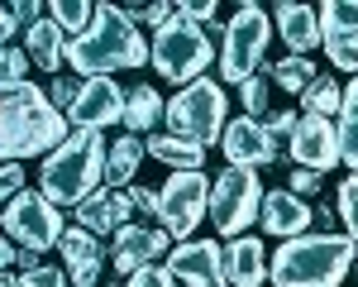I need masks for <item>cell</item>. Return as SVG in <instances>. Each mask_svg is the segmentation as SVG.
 <instances>
[{
  "label": "cell",
  "instance_id": "31",
  "mask_svg": "<svg viewBox=\"0 0 358 287\" xmlns=\"http://www.w3.org/2000/svg\"><path fill=\"white\" fill-rule=\"evenodd\" d=\"M268 91H273V86H268V77H263V72H253V77L239 86V96H244V115H248V120H263V115H268Z\"/></svg>",
  "mask_w": 358,
  "mask_h": 287
},
{
  "label": "cell",
  "instance_id": "20",
  "mask_svg": "<svg viewBox=\"0 0 358 287\" xmlns=\"http://www.w3.org/2000/svg\"><path fill=\"white\" fill-rule=\"evenodd\" d=\"M224 278H229V287H263L268 283V249H263V239H253V234L229 239V249H224Z\"/></svg>",
  "mask_w": 358,
  "mask_h": 287
},
{
  "label": "cell",
  "instance_id": "41",
  "mask_svg": "<svg viewBox=\"0 0 358 287\" xmlns=\"http://www.w3.org/2000/svg\"><path fill=\"white\" fill-rule=\"evenodd\" d=\"M315 187H320V172H306V168L292 172V192H296V197H310Z\"/></svg>",
  "mask_w": 358,
  "mask_h": 287
},
{
  "label": "cell",
  "instance_id": "2",
  "mask_svg": "<svg viewBox=\"0 0 358 287\" xmlns=\"http://www.w3.org/2000/svg\"><path fill=\"white\" fill-rule=\"evenodd\" d=\"M67 62L86 77H110L120 67H143L148 62V43L138 24L120 10V5H96V20L86 34L67 38Z\"/></svg>",
  "mask_w": 358,
  "mask_h": 287
},
{
  "label": "cell",
  "instance_id": "30",
  "mask_svg": "<svg viewBox=\"0 0 358 287\" xmlns=\"http://www.w3.org/2000/svg\"><path fill=\"white\" fill-rule=\"evenodd\" d=\"M339 220L349 230V239L358 244V172H349V177L339 182Z\"/></svg>",
  "mask_w": 358,
  "mask_h": 287
},
{
  "label": "cell",
  "instance_id": "14",
  "mask_svg": "<svg viewBox=\"0 0 358 287\" xmlns=\"http://www.w3.org/2000/svg\"><path fill=\"white\" fill-rule=\"evenodd\" d=\"M320 43L334 67L358 77V0H325L320 5Z\"/></svg>",
  "mask_w": 358,
  "mask_h": 287
},
{
  "label": "cell",
  "instance_id": "34",
  "mask_svg": "<svg viewBox=\"0 0 358 287\" xmlns=\"http://www.w3.org/2000/svg\"><path fill=\"white\" fill-rule=\"evenodd\" d=\"M215 10H220L215 0H182V5H177V15H182V20H192V24H201V29L215 24Z\"/></svg>",
  "mask_w": 358,
  "mask_h": 287
},
{
  "label": "cell",
  "instance_id": "4",
  "mask_svg": "<svg viewBox=\"0 0 358 287\" xmlns=\"http://www.w3.org/2000/svg\"><path fill=\"white\" fill-rule=\"evenodd\" d=\"M106 158H110V139L101 130H72L43 158V197L53 206H82L91 192H101Z\"/></svg>",
  "mask_w": 358,
  "mask_h": 287
},
{
  "label": "cell",
  "instance_id": "36",
  "mask_svg": "<svg viewBox=\"0 0 358 287\" xmlns=\"http://www.w3.org/2000/svg\"><path fill=\"white\" fill-rule=\"evenodd\" d=\"M263 125H268V134H273V139H292V134H296V125H301V111H277V115H268Z\"/></svg>",
  "mask_w": 358,
  "mask_h": 287
},
{
  "label": "cell",
  "instance_id": "21",
  "mask_svg": "<svg viewBox=\"0 0 358 287\" xmlns=\"http://www.w3.org/2000/svg\"><path fill=\"white\" fill-rule=\"evenodd\" d=\"M273 24L282 29V43L292 48V57H306L310 48H320V15L310 5H296V0H282L273 15Z\"/></svg>",
  "mask_w": 358,
  "mask_h": 287
},
{
  "label": "cell",
  "instance_id": "19",
  "mask_svg": "<svg viewBox=\"0 0 358 287\" xmlns=\"http://www.w3.org/2000/svg\"><path fill=\"white\" fill-rule=\"evenodd\" d=\"M263 230H268V239H296V234H306L310 230V220H315V211H310V201H301L292 187L282 192H263Z\"/></svg>",
  "mask_w": 358,
  "mask_h": 287
},
{
  "label": "cell",
  "instance_id": "22",
  "mask_svg": "<svg viewBox=\"0 0 358 287\" xmlns=\"http://www.w3.org/2000/svg\"><path fill=\"white\" fill-rule=\"evenodd\" d=\"M24 48H29V62L34 67H43V72H53L67 62V34L53 24V20H38V24L24 29Z\"/></svg>",
  "mask_w": 358,
  "mask_h": 287
},
{
  "label": "cell",
  "instance_id": "17",
  "mask_svg": "<svg viewBox=\"0 0 358 287\" xmlns=\"http://www.w3.org/2000/svg\"><path fill=\"white\" fill-rule=\"evenodd\" d=\"M57 249H62V263H67L62 273H67L72 283L77 287H101V268H106V239H101V234L72 225V230H62Z\"/></svg>",
  "mask_w": 358,
  "mask_h": 287
},
{
  "label": "cell",
  "instance_id": "40",
  "mask_svg": "<svg viewBox=\"0 0 358 287\" xmlns=\"http://www.w3.org/2000/svg\"><path fill=\"white\" fill-rule=\"evenodd\" d=\"M129 197H134L138 216H158V211H163V197H158L153 187H129Z\"/></svg>",
  "mask_w": 358,
  "mask_h": 287
},
{
  "label": "cell",
  "instance_id": "47",
  "mask_svg": "<svg viewBox=\"0 0 358 287\" xmlns=\"http://www.w3.org/2000/svg\"><path fill=\"white\" fill-rule=\"evenodd\" d=\"M101 287H115V283H101Z\"/></svg>",
  "mask_w": 358,
  "mask_h": 287
},
{
  "label": "cell",
  "instance_id": "32",
  "mask_svg": "<svg viewBox=\"0 0 358 287\" xmlns=\"http://www.w3.org/2000/svg\"><path fill=\"white\" fill-rule=\"evenodd\" d=\"M124 15H129L134 24H153V29H163L167 20L177 15V5H167V0H153V5H129Z\"/></svg>",
  "mask_w": 358,
  "mask_h": 287
},
{
  "label": "cell",
  "instance_id": "23",
  "mask_svg": "<svg viewBox=\"0 0 358 287\" xmlns=\"http://www.w3.org/2000/svg\"><path fill=\"white\" fill-rule=\"evenodd\" d=\"M143 148H148L158 163H172L177 172H196L201 163H206V148H196V144L177 139V134H167V130H153V134L143 139Z\"/></svg>",
  "mask_w": 358,
  "mask_h": 287
},
{
  "label": "cell",
  "instance_id": "9",
  "mask_svg": "<svg viewBox=\"0 0 358 287\" xmlns=\"http://www.w3.org/2000/svg\"><path fill=\"white\" fill-rule=\"evenodd\" d=\"M5 234L10 239H20V249H34V254H43V249H57V239H62V211H57L53 201L43 197V192H15V197L5 201Z\"/></svg>",
  "mask_w": 358,
  "mask_h": 287
},
{
  "label": "cell",
  "instance_id": "7",
  "mask_svg": "<svg viewBox=\"0 0 358 287\" xmlns=\"http://www.w3.org/2000/svg\"><path fill=\"white\" fill-rule=\"evenodd\" d=\"M268 38H273V20L263 5L244 0L234 10V20L224 24V43H220V77L229 86H244L258 67H263V53H268Z\"/></svg>",
  "mask_w": 358,
  "mask_h": 287
},
{
  "label": "cell",
  "instance_id": "13",
  "mask_svg": "<svg viewBox=\"0 0 358 287\" xmlns=\"http://www.w3.org/2000/svg\"><path fill=\"white\" fill-rule=\"evenodd\" d=\"M167 273L187 287H229V278H224V249L215 239H182L167 254Z\"/></svg>",
  "mask_w": 358,
  "mask_h": 287
},
{
  "label": "cell",
  "instance_id": "29",
  "mask_svg": "<svg viewBox=\"0 0 358 287\" xmlns=\"http://www.w3.org/2000/svg\"><path fill=\"white\" fill-rule=\"evenodd\" d=\"M273 82L292 96H306V86L315 82V67H310V57H282L273 67Z\"/></svg>",
  "mask_w": 358,
  "mask_h": 287
},
{
  "label": "cell",
  "instance_id": "15",
  "mask_svg": "<svg viewBox=\"0 0 358 287\" xmlns=\"http://www.w3.org/2000/svg\"><path fill=\"white\" fill-rule=\"evenodd\" d=\"M220 148H224V158H229V168H253V172L277 158V139L268 134V125L263 120H248V115L224 125Z\"/></svg>",
  "mask_w": 358,
  "mask_h": 287
},
{
  "label": "cell",
  "instance_id": "6",
  "mask_svg": "<svg viewBox=\"0 0 358 287\" xmlns=\"http://www.w3.org/2000/svg\"><path fill=\"white\" fill-rule=\"evenodd\" d=\"M210 57H215L210 34L201 24H192V20H182V15H172V20L153 34V43H148V62L158 67V77L182 82V86L201 82L206 67H210Z\"/></svg>",
  "mask_w": 358,
  "mask_h": 287
},
{
  "label": "cell",
  "instance_id": "24",
  "mask_svg": "<svg viewBox=\"0 0 358 287\" xmlns=\"http://www.w3.org/2000/svg\"><path fill=\"white\" fill-rule=\"evenodd\" d=\"M163 111L167 106L153 86H129V96H124V125H129V134H148L163 120Z\"/></svg>",
  "mask_w": 358,
  "mask_h": 287
},
{
  "label": "cell",
  "instance_id": "33",
  "mask_svg": "<svg viewBox=\"0 0 358 287\" xmlns=\"http://www.w3.org/2000/svg\"><path fill=\"white\" fill-rule=\"evenodd\" d=\"M24 72H29V53L15 48V43H5V48H0V77H5V82H24Z\"/></svg>",
  "mask_w": 358,
  "mask_h": 287
},
{
  "label": "cell",
  "instance_id": "16",
  "mask_svg": "<svg viewBox=\"0 0 358 287\" xmlns=\"http://www.w3.org/2000/svg\"><path fill=\"white\" fill-rule=\"evenodd\" d=\"M158 254H167V230L120 225L110 234V258H115V268H120V278H134L143 268H153Z\"/></svg>",
  "mask_w": 358,
  "mask_h": 287
},
{
  "label": "cell",
  "instance_id": "27",
  "mask_svg": "<svg viewBox=\"0 0 358 287\" xmlns=\"http://www.w3.org/2000/svg\"><path fill=\"white\" fill-rule=\"evenodd\" d=\"M43 10H48V20H53L62 34H72V38L86 34L91 20H96V5H91V0H53V5H43Z\"/></svg>",
  "mask_w": 358,
  "mask_h": 287
},
{
  "label": "cell",
  "instance_id": "5",
  "mask_svg": "<svg viewBox=\"0 0 358 287\" xmlns=\"http://www.w3.org/2000/svg\"><path fill=\"white\" fill-rule=\"evenodd\" d=\"M224 111H229V101H224V86L210 82V77H201V82L182 86L172 101H167V134H177V139L196 144V148H210V144L224 139Z\"/></svg>",
  "mask_w": 358,
  "mask_h": 287
},
{
  "label": "cell",
  "instance_id": "12",
  "mask_svg": "<svg viewBox=\"0 0 358 287\" xmlns=\"http://www.w3.org/2000/svg\"><path fill=\"white\" fill-rule=\"evenodd\" d=\"M287 153H292L296 168L325 177L339 163V130H334V120H325V115H301L296 134L287 139Z\"/></svg>",
  "mask_w": 358,
  "mask_h": 287
},
{
  "label": "cell",
  "instance_id": "43",
  "mask_svg": "<svg viewBox=\"0 0 358 287\" xmlns=\"http://www.w3.org/2000/svg\"><path fill=\"white\" fill-rule=\"evenodd\" d=\"M15 29H20V20H15V15H10V10L0 5V48H5V43L15 38Z\"/></svg>",
  "mask_w": 358,
  "mask_h": 287
},
{
  "label": "cell",
  "instance_id": "26",
  "mask_svg": "<svg viewBox=\"0 0 358 287\" xmlns=\"http://www.w3.org/2000/svg\"><path fill=\"white\" fill-rule=\"evenodd\" d=\"M334 130H339V163H349L358 172V77L344 86V106H339Z\"/></svg>",
  "mask_w": 358,
  "mask_h": 287
},
{
  "label": "cell",
  "instance_id": "25",
  "mask_svg": "<svg viewBox=\"0 0 358 287\" xmlns=\"http://www.w3.org/2000/svg\"><path fill=\"white\" fill-rule=\"evenodd\" d=\"M143 139L138 134H120V139L110 144V158H106V182L110 187H129V177L138 172V163H143Z\"/></svg>",
  "mask_w": 358,
  "mask_h": 287
},
{
  "label": "cell",
  "instance_id": "11",
  "mask_svg": "<svg viewBox=\"0 0 358 287\" xmlns=\"http://www.w3.org/2000/svg\"><path fill=\"white\" fill-rule=\"evenodd\" d=\"M67 125L101 130V134H106V125H124V86L110 77H86L72 111H67Z\"/></svg>",
  "mask_w": 358,
  "mask_h": 287
},
{
  "label": "cell",
  "instance_id": "45",
  "mask_svg": "<svg viewBox=\"0 0 358 287\" xmlns=\"http://www.w3.org/2000/svg\"><path fill=\"white\" fill-rule=\"evenodd\" d=\"M15 263V239H5V230H0V273Z\"/></svg>",
  "mask_w": 358,
  "mask_h": 287
},
{
  "label": "cell",
  "instance_id": "44",
  "mask_svg": "<svg viewBox=\"0 0 358 287\" xmlns=\"http://www.w3.org/2000/svg\"><path fill=\"white\" fill-rule=\"evenodd\" d=\"M15 268H20V273H34V268H43V263H38L34 249H15Z\"/></svg>",
  "mask_w": 358,
  "mask_h": 287
},
{
  "label": "cell",
  "instance_id": "8",
  "mask_svg": "<svg viewBox=\"0 0 358 287\" xmlns=\"http://www.w3.org/2000/svg\"><path fill=\"white\" fill-rule=\"evenodd\" d=\"M258 211H263V182L253 168H224L210 182V220L220 234H229V239L248 234Z\"/></svg>",
  "mask_w": 358,
  "mask_h": 287
},
{
  "label": "cell",
  "instance_id": "10",
  "mask_svg": "<svg viewBox=\"0 0 358 287\" xmlns=\"http://www.w3.org/2000/svg\"><path fill=\"white\" fill-rule=\"evenodd\" d=\"M163 197V211H158V220L172 239H192L196 225L206 220V211H210V182H206V172H172L167 177V187L158 192Z\"/></svg>",
  "mask_w": 358,
  "mask_h": 287
},
{
  "label": "cell",
  "instance_id": "28",
  "mask_svg": "<svg viewBox=\"0 0 358 287\" xmlns=\"http://www.w3.org/2000/svg\"><path fill=\"white\" fill-rule=\"evenodd\" d=\"M301 106H306L301 115H325V120H330V115H339V106H344V91H339L330 77H315V82L306 86Z\"/></svg>",
  "mask_w": 358,
  "mask_h": 287
},
{
  "label": "cell",
  "instance_id": "42",
  "mask_svg": "<svg viewBox=\"0 0 358 287\" xmlns=\"http://www.w3.org/2000/svg\"><path fill=\"white\" fill-rule=\"evenodd\" d=\"M38 10H43V5H34V0H20V5H10V15H15L20 24H38Z\"/></svg>",
  "mask_w": 358,
  "mask_h": 287
},
{
  "label": "cell",
  "instance_id": "35",
  "mask_svg": "<svg viewBox=\"0 0 358 287\" xmlns=\"http://www.w3.org/2000/svg\"><path fill=\"white\" fill-rule=\"evenodd\" d=\"M15 192H24V168L20 163H0V211H5V201Z\"/></svg>",
  "mask_w": 358,
  "mask_h": 287
},
{
  "label": "cell",
  "instance_id": "46",
  "mask_svg": "<svg viewBox=\"0 0 358 287\" xmlns=\"http://www.w3.org/2000/svg\"><path fill=\"white\" fill-rule=\"evenodd\" d=\"M0 287H20V278L15 273H0Z\"/></svg>",
  "mask_w": 358,
  "mask_h": 287
},
{
  "label": "cell",
  "instance_id": "18",
  "mask_svg": "<svg viewBox=\"0 0 358 287\" xmlns=\"http://www.w3.org/2000/svg\"><path fill=\"white\" fill-rule=\"evenodd\" d=\"M129 216H134L129 187H101L77 206V225L91 230V234H115L120 225H129Z\"/></svg>",
  "mask_w": 358,
  "mask_h": 287
},
{
  "label": "cell",
  "instance_id": "38",
  "mask_svg": "<svg viewBox=\"0 0 358 287\" xmlns=\"http://www.w3.org/2000/svg\"><path fill=\"white\" fill-rule=\"evenodd\" d=\"M72 278L67 273H57V268H34V273H24L20 278V287H67Z\"/></svg>",
  "mask_w": 358,
  "mask_h": 287
},
{
  "label": "cell",
  "instance_id": "3",
  "mask_svg": "<svg viewBox=\"0 0 358 287\" xmlns=\"http://www.w3.org/2000/svg\"><path fill=\"white\" fill-rule=\"evenodd\" d=\"M358 244L349 234H325L306 230L296 239H282V249L268 263V283L277 287H339L354 268Z\"/></svg>",
  "mask_w": 358,
  "mask_h": 287
},
{
  "label": "cell",
  "instance_id": "37",
  "mask_svg": "<svg viewBox=\"0 0 358 287\" xmlns=\"http://www.w3.org/2000/svg\"><path fill=\"white\" fill-rule=\"evenodd\" d=\"M77 91H82V82H72V77H53V86H48V101H53L57 111H62V106L72 111V101H77Z\"/></svg>",
  "mask_w": 358,
  "mask_h": 287
},
{
  "label": "cell",
  "instance_id": "1",
  "mask_svg": "<svg viewBox=\"0 0 358 287\" xmlns=\"http://www.w3.org/2000/svg\"><path fill=\"white\" fill-rule=\"evenodd\" d=\"M67 134H72V125L48 101L43 86L5 82L0 77V163L48 158Z\"/></svg>",
  "mask_w": 358,
  "mask_h": 287
},
{
  "label": "cell",
  "instance_id": "39",
  "mask_svg": "<svg viewBox=\"0 0 358 287\" xmlns=\"http://www.w3.org/2000/svg\"><path fill=\"white\" fill-rule=\"evenodd\" d=\"M124 287H177V278H172L167 268H143V273H134Z\"/></svg>",
  "mask_w": 358,
  "mask_h": 287
}]
</instances>
